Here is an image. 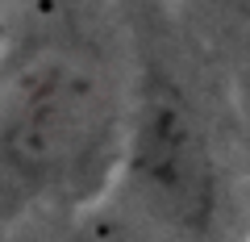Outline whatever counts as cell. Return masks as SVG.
<instances>
[{
	"label": "cell",
	"instance_id": "6da1fadb",
	"mask_svg": "<svg viewBox=\"0 0 250 242\" xmlns=\"http://www.w3.org/2000/svg\"><path fill=\"white\" fill-rule=\"evenodd\" d=\"M129 167L142 197L167 217L175 230L205 234L213 221V163L200 126L175 88L146 92L134 130Z\"/></svg>",
	"mask_w": 250,
	"mask_h": 242
},
{
	"label": "cell",
	"instance_id": "7a4b0ae2",
	"mask_svg": "<svg viewBox=\"0 0 250 242\" xmlns=\"http://www.w3.org/2000/svg\"><path fill=\"white\" fill-rule=\"evenodd\" d=\"M100 130V96L88 75L71 67H38L13 92L4 117V154L13 167L54 176L80 163Z\"/></svg>",
	"mask_w": 250,
	"mask_h": 242
},
{
	"label": "cell",
	"instance_id": "3957f363",
	"mask_svg": "<svg viewBox=\"0 0 250 242\" xmlns=\"http://www.w3.org/2000/svg\"><path fill=\"white\" fill-rule=\"evenodd\" d=\"M59 242H142V238L121 230V225H113V221H92V225H80V230L62 234Z\"/></svg>",
	"mask_w": 250,
	"mask_h": 242
}]
</instances>
